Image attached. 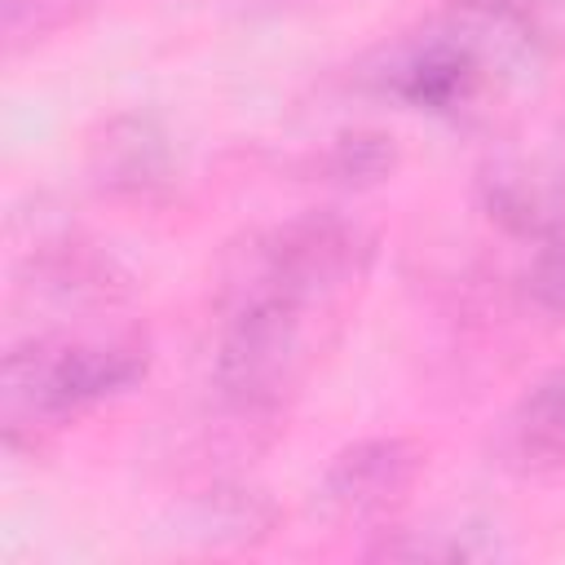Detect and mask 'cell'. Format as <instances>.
Wrapping results in <instances>:
<instances>
[{"label":"cell","mask_w":565,"mask_h":565,"mask_svg":"<svg viewBox=\"0 0 565 565\" xmlns=\"http://www.w3.org/2000/svg\"><path fill=\"white\" fill-rule=\"evenodd\" d=\"M503 446L525 468H565V362L512 406Z\"/></svg>","instance_id":"6"},{"label":"cell","mask_w":565,"mask_h":565,"mask_svg":"<svg viewBox=\"0 0 565 565\" xmlns=\"http://www.w3.org/2000/svg\"><path fill=\"white\" fill-rule=\"evenodd\" d=\"M371 269V238L335 212H300L230 247L212 296V397L256 433L287 415Z\"/></svg>","instance_id":"1"},{"label":"cell","mask_w":565,"mask_h":565,"mask_svg":"<svg viewBox=\"0 0 565 565\" xmlns=\"http://www.w3.org/2000/svg\"><path fill=\"white\" fill-rule=\"evenodd\" d=\"M269 525H274V503L260 490H247L234 481H212V490H203L190 512V530L216 547L256 543L269 534Z\"/></svg>","instance_id":"7"},{"label":"cell","mask_w":565,"mask_h":565,"mask_svg":"<svg viewBox=\"0 0 565 565\" xmlns=\"http://www.w3.org/2000/svg\"><path fill=\"white\" fill-rule=\"evenodd\" d=\"M424 477V450L406 437H362L331 455L318 499L344 525H384Z\"/></svg>","instance_id":"4"},{"label":"cell","mask_w":565,"mask_h":565,"mask_svg":"<svg viewBox=\"0 0 565 565\" xmlns=\"http://www.w3.org/2000/svg\"><path fill=\"white\" fill-rule=\"evenodd\" d=\"M490 543H477V530H397V539L384 534V543L371 547V556H393V561H472L490 556Z\"/></svg>","instance_id":"9"},{"label":"cell","mask_w":565,"mask_h":565,"mask_svg":"<svg viewBox=\"0 0 565 565\" xmlns=\"http://www.w3.org/2000/svg\"><path fill=\"white\" fill-rule=\"evenodd\" d=\"M88 177L102 194L150 199L172 181V150L154 119L115 115L88 141Z\"/></svg>","instance_id":"5"},{"label":"cell","mask_w":565,"mask_h":565,"mask_svg":"<svg viewBox=\"0 0 565 565\" xmlns=\"http://www.w3.org/2000/svg\"><path fill=\"white\" fill-rule=\"evenodd\" d=\"M521 44H530V22L512 0H463L446 22L402 49L388 88L424 110H459Z\"/></svg>","instance_id":"3"},{"label":"cell","mask_w":565,"mask_h":565,"mask_svg":"<svg viewBox=\"0 0 565 565\" xmlns=\"http://www.w3.org/2000/svg\"><path fill=\"white\" fill-rule=\"evenodd\" d=\"M150 371V340L124 318H49L4 349L0 428L9 450H35Z\"/></svg>","instance_id":"2"},{"label":"cell","mask_w":565,"mask_h":565,"mask_svg":"<svg viewBox=\"0 0 565 565\" xmlns=\"http://www.w3.org/2000/svg\"><path fill=\"white\" fill-rule=\"evenodd\" d=\"M102 0H4L0 4V35H4V53L18 57L44 40H53L57 31H66L71 22H79L88 9H97Z\"/></svg>","instance_id":"8"}]
</instances>
